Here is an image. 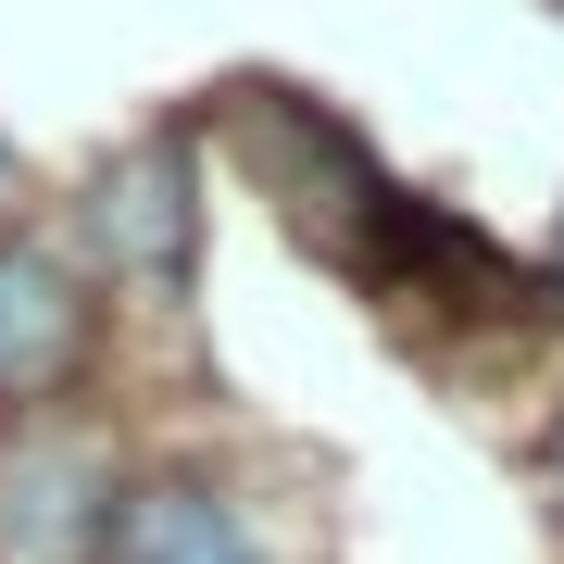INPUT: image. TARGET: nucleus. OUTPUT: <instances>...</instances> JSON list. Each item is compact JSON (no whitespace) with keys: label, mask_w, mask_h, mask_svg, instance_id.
<instances>
[{"label":"nucleus","mask_w":564,"mask_h":564,"mask_svg":"<svg viewBox=\"0 0 564 564\" xmlns=\"http://www.w3.org/2000/svg\"><path fill=\"white\" fill-rule=\"evenodd\" d=\"M88 239H101L126 276H188V239H202V202H188V139H139L88 188Z\"/></svg>","instance_id":"7ed1b4c3"},{"label":"nucleus","mask_w":564,"mask_h":564,"mask_svg":"<svg viewBox=\"0 0 564 564\" xmlns=\"http://www.w3.org/2000/svg\"><path fill=\"white\" fill-rule=\"evenodd\" d=\"M88 540H101V452L25 440L0 464V552L13 564H76Z\"/></svg>","instance_id":"20e7f679"},{"label":"nucleus","mask_w":564,"mask_h":564,"mask_svg":"<svg viewBox=\"0 0 564 564\" xmlns=\"http://www.w3.org/2000/svg\"><path fill=\"white\" fill-rule=\"evenodd\" d=\"M239 151H251V176L276 188L314 239H339V251H364V239H377V214L402 202V188L364 163V139H351V126H326L302 88H239Z\"/></svg>","instance_id":"f257e3e1"},{"label":"nucleus","mask_w":564,"mask_h":564,"mask_svg":"<svg viewBox=\"0 0 564 564\" xmlns=\"http://www.w3.org/2000/svg\"><path fill=\"white\" fill-rule=\"evenodd\" d=\"M552 489H564V440H552Z\"/></svg>","instance_id":"0eeeda50"},{"label":"nucleus","mask_w":564,"mask_h":564,"mask_svg":"<svg viewBox=\"0 0 564 564\" xmlns=\"http://www.w3.org/2000/svg\"><path fill=\"white\" fill-rule=\"evenodd\" d=\"M88 364V289L51 239H0V414L51 402Z\"/></svg>","instance_id":"f03ea898"},{"label":"nucleus","mask_w":564,"mask_h":564,"mask_svg":"<svg viewBox=\"0 0 564 564\" xmlns=\"http://www.w3.org/2000/svg\"><path fill=\"white\" fill-rule=\"evenodd\" d=\"M552 289H564V263H552Z\"/></svg>","instance_id":"6e6552de"},{"label":"nucleus","mask_w":564,"mask_h":564,"mask_svg":"<svg viewBox=\"0 0 564 564\" xmlns=\"http://www.w3.org/2000/svg\"><path fill=\"white\" fill-rule=\"evenodd\" d=\"M0 202H13V151H0Z\"/></svg>","instance_id":"423d86ee"},{"label":"nucleus","mask_w":564,"mask_h":564,"mask_svg":"<svg viewBox=\"0 0 564 564\" xmlns=\"http://www.w3.org/2000/svg\"><path fill=\"white\" fill-rule=\"evenodd\" d=\"M101 552H113V564H263L251 527H239V502H226V489H202V477L126 489L113 527H101Z\"/></svg>","instance_id":"39448f33"}]
</instances>
